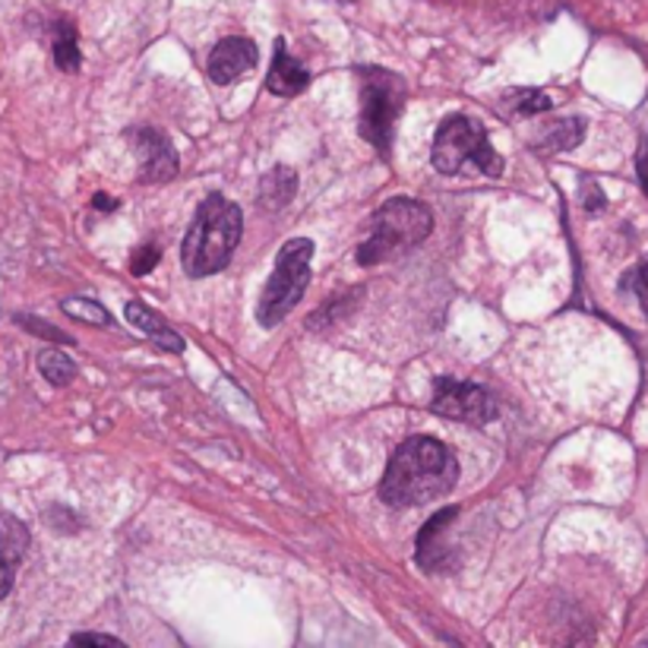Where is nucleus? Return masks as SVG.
<instances>
[{
    "mask_svg": "<svg viewBox=\"0 0 648 648\" xmlns=\"http://www.w3.org/2000/svg\"><path fill=\"white\" fill-rule=\"evenodd\" d=\"M459 481V459L437 437H408L389 459L380 500L392 510H412L453 493Z\"/></svg>",
    "mask_w": 648,
    "mask_h": 648,
    "instance_id": "f257e3e1",
    "label": "nucleus"
},
{
    "mask_svg": "<svg viewBox=\"0 0 648 648\" xmlns=\"http://www.w3.org/2000/svg\"><path fill=\"white\" fill-rule=\"evenodd\" d=\"M241 234H244L241 209L222 194L206 196L181 244L184 272L191 279H206V276L222 272L241 244Z\"/></svg>",
    "mask_w": 648,
    "mask_h": 648,
    "instance_id": "f03ea898",
    "label": "nucleus"
},
{
    "mask_svg": "<svg viewBox=\"0 0 648 648\" xmlns=\"http://www.w3.org/2000/svg\"><path fill=\"white\" fill-rule=\"evenodd\" d=\"M430 231H433V212L421 199L395 196L374 212L370 234L357 247V262L377 266V262L402 257V254L415 250L421 241H427Z\"/></svg>",
    "mask_w": 648,
    "mask_h": 648,
    "instance_id": "7ed1b4c3",
    "label": "nucleus"
},
{
    "mask_svg": "<svg viewBox=\"0 0 648 648\" xmlns=\"http://www.w3.org/2000/svg\"><path fill=\"white\" fill-rule=\"evenodd\" d=\"M360 83V136L377 149L380 159L392 152V133L395 121L405 108V80L387 66H357Z\"/></svg>",
    "mask_w": 648,
    "mask_h": 648,
    "instance_id": "20e7f679",
    "label": "nucleus"
},
{
    "mask_svg": "<svg viewBox=\"0 0 648 648\" xmlns=\"http://www.w3.org/2000/svg\"><path fill=\"white\" fill-rule=\"evenodd\" d=\"M430 162L440 174H459L465 164H472L475 171H481L487 178H500L503 168H506V162L490 146L485 124L468 118V114H453L437 127Z\"/></svg>",
    "mask_w": 648,
    "mask_h": 648,
    "instance_id": "39448f33",
    "label": "nucleus"
},
{
    "mask_svg": "<svg viewBox=\"0 0 648 648\" xmlns=\"http://www.w3.org/2000/svg\"><path fill=\"white\" fill-rule=\"evenodd\" d=\"M310 259H314V241L292 237L289 244H282L279 257H276V269H272L266 289L259 294V326L272 329L297 307V301L304 297L307 285H310Z\"/></svg>",
    "mask_w": 648,
    "mask_h": 648,
    "instance_id": "423d86ee",
    "label": "nucleus"
},
{
    "mask_svg": "<svg viewBox=\"0 0 648 648\" xmlns=\"http://www.w3.org/2000/svg\"><path fill=\"white\" fill-rule=\"evenodd\" d=\"M430 412L462 424H490L500 415V405L490 395V389L478 387V383H462V380L440 377L433 383Z\"/></svg>",
    "mask_w": 648,
    "mask_h": 648,
    "instance_id": "0eeeda50",
    "label": "nucleus"
},
{
    "mask_svg": "<svg viewBox=\"0 0 648 648\" xmlns=\"http://www.w3.org/2000/svg\"><path fill=\"white\" fill-rule=\"evenodd\" d=\"M133 139V152L139 164V181L143 184H168L178 174V152L171 146V139L162 130L156 127H136L130 130Z\"/></svg>",
    "mask_w": 648,
    "mask_h": 648,
    "instance_id": "6e6552de",
    "label": "nucleus"
},
{
    "mask_svg": "<svg viewBox=\"0 0 648 648\" xmlns=\"http://www.w3.org/2000/svg\"><path fill=\"white\" fill-rule=\"evenodd\" d=\"M257 45L244 35H231V38H222L212 54H209V64H206V73L216 86H228L234 80H241L247 70L257 66Z\"/></svg>",
    "mask_w": 648,
    "mask_h": 648,
    "instance_id": "1a4fd4ad",
    "label": "nucleus"
},
{
    "mask_svg": "<svg viewBox=\"0 0 648 648\" xmlns=\"http://www.w3.org/2000/svg\"><path fill=\"white\" fill-rule=\"evenodd\" d=\"M29 545H33L29 525L13 513H0V601L13 591L16 570L26 560Z\"/></svg>",
    "mask_w": 648,
    "mask_h": 648,
    "instance_id": "9d476101",
    "label": "nucleus"
},
{
    "mask_svg": "<svg viewBox=\"0 0 648 648\" xmlns=\"http://www.w3.org/2000/svg\"><path fill=\"white\" fill-rule=\"evenodd\" d=\"M459 516L455 506L440 510L437 516H430V522L418 531V566L427 573H450L455 566L453 551H450V541L443 538L447 528L453 525V518Z\"/></svg>",
    "mask_w": 648,
    "mask_h": 648,
    "instance_id": "9b49d317",
    "label": "nucleus"
},
{
    "mask_svg": "<svg viewBox=\"0 0 648 648\" xmlns=\"http://www.w3.org/2000/svg\"><path fill=\"white\" fill-rule=\"evenodd\" d=\"M307 83H310V73L304 70L301 61H294L292 54H289L285 38H276L272 66H269V73H266V89H269L272 96L292 98L301 96V93L307 89Z\"/></svg>",
    "mask_w": 648,
    "mask_h": 648,
    "instance_id": "f8f14e48",
    "label": "nucleus"
},
{
    "mask_svg": "<svg viewBox=\"0 0 648 648\" xmlns=\"http://www.w3.org/2000/svg\"><path fill=\"white\" fill-rule=\"evenodd\" d=\"M124 317L130 320V326H136L143 335H149L162 352H171V355H181L187 349V342L181 339V332H174V326L164 320L159 310H152L149 304L143 301H130L124 307Z\"/></svg>",
    "mask_w": 648,
    "mask_h": 648,
    "instance_id": "ddd939ff",
    "label": "nucleus"
},
{
    "mask_svg": "<svg viewBox=\"0 0 648 648\" xmlns=\"http://www.w3.org/2000/svg\"><path fill=\"white\" fill-rule=\"evenodd\" d=\"M294 191H297V171L289 164H276L259 181V203L262 209H282L294 199Z\"/></svg>",
    "mask_w": 648,
    "mask_h": 648,
    "instance_id": "4468645a",
    "label": "nucleus"
},
{
    "mask_svg": "<svg viewBox=\"0 0 648 648\" xmlns=\"http://www.w3.org/2000/svg\"><path fill=\"white\" fill-rule=\"evenodd\" d=\"M583 136H585L583 118H560V121H553L551 127L538 136V143H535V146H538L541 152H570V149H576V146L583 143Z\"/></svg>",
    "mask_w": 648,
    "mask_h": 648,
    "instance_id": "2eb2a0df",
    "label": "nucleus"
},
{
    "mask_svg": "<svg viewBox=\"0 0 648 648\" xmlns=\"http://www.w3.org/2000/svg\"><path fill=\"white\" fill-rule=\"evenodd\" d=\"M51 54H54V64L64 73H76L83 64V54H80V41H76V26L70 20H58L54 23V41H51Z\"/></svg>",
    "mask_w": 648,
    "mask_h": 648,
    "instance_id": "dca6fc26",
    "label": "nucleus"
},
{
    "mask_svg": "<svg viewBox=\"0 0 648 648\" xmlns=\"http://www.w3.org/2000/svg\"><path fill=\"white\" fill-rule=\"evenodd\" d=\"M35 364H38V374L51 383V387H70L73 380H76V364H73V357L61 352V349H41L38 357H35Z\"/></svg>",
    "mask_w": 648,
    "mask_h": 648,
    "instance_id": "f3484780",
    "label": "nucleus"
},
{
    "mask_svg": "<svg viewBox=\"0 0 648 648\" xmlns=\"http://www.w3.org/2000/svg\"><path fill=\"white\" fill-rule=\"evenodd\" d=\"M61 310H64L70 320H80V323L114 326L111 314L98 301H93V297H64L61 301Z\"/></svg>",
    "mask_w": 648,
    "mask_h": 648,
    "instance_id": "a211bd4d",
    "label": "nucleus"
},
{
    "mask_svg": "<svg viewBox=\"0 0 648 648\" xmlns=\"http://www.w3.org/2000/svg\"><path fill=\"white\" fill-rule=\"evenodd\" d=\"M13 323L20 326V329H26V332L35 335V339L48 342V345H73V335H70V332L58 329V326H51L48 320H41V317H33V314H16V317H13Z\"/></svg>",
    "mask_w": 648,
    "mask_h": 648,
    "instance_id": "6ab92c4d",
    "label": "nucleus"
},
{
    "mask_svg": "<svg viewBox=\"0 0 648 648\" xmlns=\"http://www.w3.org/2000/svg\"><path fill=\"white\" fill-rule=\"evenodd\" d=\"M159 259H162V250L156 244H143L130 259V272L133 276H146V272H152L159 266Z\"/></svg>",
    "mask_w": 648,
    "mask_h": 648,
    "instance_id": "aec40b11",
    "label": "nucleus"
},
{
    "mask_svg": "<svg viewBox=\"0 0 648 648\" xmlns=\"http://www.w3.org/2000/svg\"><path fill=\"white\" fill-rule=\"evenodd\" d=\"M623 285H626V289H633L636 301H639V307H643V314L648 317V262H639V266L623 279Z\"/></svg>",
    "mask_w": 648,
    "mask_h": 648,
    "instance_id": "412c9836",
    "label": "nucleus"
},
{
    "mask_svg": "<svg viewBox=\"0 0 648 648\" xmlns=\"http://www.w3.org/2000/svg\"><path fill=\"white\" fill-rule=\"evenodd\" d=\"M518 105H516V114H538V111H548L551 108V98L545 96V93H538V89H528V93H516Z\"/></svg>",
    "mask_w": 648,
    "mask_h": 648,
    "instance_id": "4be33fe9",
    "label": "nucleus"
},
{
    "mask_svg": "<svg viewBox=\"0 0 648 648\" xmlns=\"http://www.w3.org/2000/svg\"><path fill=\"white\" fill-rule=\"evenodd\" d=\"M70 646H124V643L108 633H73Z\"/></svg>",
    "mask_w": 648,
    "mask_h": 648,
    "instance_id": "5701e85b",
    "label": "nucleus"
},
{
    "mask_svg": "<svg viewBox=\"0 0 648 648\" xmlns=\"http://www.w3.org/2000/svg\"><path fill=\"white\" fill-rule=\"evenodd\" d=\"M93 206H96V209H105V212H108V209H114L118 203H114V199H108V196H105V194H96V196H93Z\"/></svg>",
    "mask_w": 648,
    "mask_h": 648,
    "instance_id": "b1692460",
    "label": "nucleus"
},
{
    "mask_svg": "<svg viewBox=\"0 0 648 648\" xmlns=\"http://www.w3.org/2000/svg\"><path fill=\"white\" fill-rule=\"evenodd\" d=\"M639 181H643V187H646L648 194V152L639 156Z\"/></svg>",
    "mask_w": 648,
    "mask_h": 648,
    "instance_id": "393cba45",
    "label": "nucleus"
},
{
    "mask_svg": "<svg viewBox=\"0 0 648 648\" xmlns=\"http://www.w3.org/2000/svg\"><path fill=\"white\" fill-rule=\"evenodd\" d=\"M646 643H648V639H646Z\"/></svg>",
    "mask_w": 648,
    "mask_h": 648,
    "instance_id": "a878e982",
    "label": "nucleus"
}]
</instances>
